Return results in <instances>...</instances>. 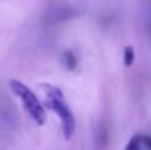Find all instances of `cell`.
<instances>
[{"mask_svg":"<svg viewBox=\"0 0 151 150\" xmlns=\"http://www.w3.org/2000/svg\"><path fill=\"white\" fill-rule=\"evenodd\" d=\"M45 96H47V106L58 116L63 125V133L66 140H70L76 130V118L73 112L66 104L64 94L57 87L53 85H42Z\"/></svg>","mask_w":151,"mask_h":150,"instance_id":"obj_1","label":"cell"},{"mask_svg":"<svg viewBox=\"0 0 151 150\" xmlns=\"http://www.w3.org/2000/svg\"><path fill=\"white\" fill-rule=\"evenodd\" d=\"M9 87L12 89V92L21 100L24 109L31 116V118L39 126H42L45 124V121H47V113H45L44 106L41 105L39 98L36 97V94L24 82L19 81V80H11Z\"/></svg>","mask_w":151,"mask_h":150,"instance_id":"obj_2","label":"cell"},{"mask_svg":"<svg viewBox=\"0 0 151 150\" xmlns=\"http://www.w3.org/2000/svg\"><path fill=\"white\" fill-rule=\"evenodd\" d=\"M135 61V50L131 45H126L123 49V63L126 66H133Z\"/></svg>","mask_w":151,"mask_h":150,"instance_id":"obj_3","label":"cell"},{"mask_svg":"<svg viewBox=\"0 0 151 150\" xmlns=\"http://www.w3.org/2000/svg\"><path fill=\"white\" fill-rule=\"evenodd\" d=\"M63 60H64L65 66L69 69V71H73L76 66H77V58H76L74 53L70 52V50H66V52L64 53Z\"/></svg>","mask_w":151,"mask_h":150,"instance_id":"obj_4","label":"cell"},{"mask_svg":"<svg viewBox=\"0 0 151 150\" xmlns=\"http://www.w3.org/2000/svg\"><path fill=\"white\" fill-rule=\"evenodd\" d=\"M142 148V142H141V136H134L129 144L126 145L125 150H141Z\"/></svg>","mask_w":151,"mask_h":150,"instance_id":"obj_5","label":"cell"},{"mask_svg":"<svg viewBox=\"0 0 151 150\" xmlns=\"http://www.w3.org/2000/svg\"><path fill=\"white\" fill-rule=\"evenodd\" d=\"M141 142H142V146L151 150V137H149V136H141Z\"/></svg>","mask_w":151,"mask_h":150,"instance_id":"obj_6","label":"cell"}]
</instances>
